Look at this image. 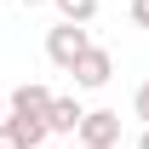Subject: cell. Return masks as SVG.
Here are the masks:
<instances>
[{
	"label": "cell",
	"mask_w": 149,
	"mask_h": 149,
	"mask_svg": "<svg viewBox=\"0 0 149 149\" xmlns=\"http://www.w3.org/2000/svg\"><path fill=\"white\" fill-rule=\"evenodd\" d=\"M80 143L86 149H120V115L115 109H92V115H80Z\"/></svg>",
	"instance_id": "6da1fadb"
},
{
	"label": "cell",
	"mask_w": 149,
	"mask_h": 149,
	"mask_svg": "<svg viewBox=\"0 0 149 149\" xmlns=\"http://www.w3.org/2000/svg\"><path fill=\"white\" fill-rule=\"evenodd\" d=\"M92 40H86V29H74V23H57L52 35H46V57H52L57 69H74V57L86 52Z\"/></svg>",
	"instance_id": "7a4b0ae2"
},
{
	"label": "cell",
	"mask_w": 149,
	"mask_h": 149,
	"mask_svg": "<svg viewBox=\"0 0 149 149\" xmlns=\"http://www.w3.org/2000/svg\"><path fill=\"white\" fill-rule=\"evenodd\" d=\"M74 86H86V92H92V86H109V74H115V57L103 52V46H86V52L74 57Z\"/></svg>",
	"instance_id": "3957f363"
},
{
	"label": "cell",
	"mask_w": 149,
	"mask_h": 149,
	"mask_svg": "<svg viewBox=\"0 0 149 149\" xmlns=\"http://www.w3.org/2000/svg\"><path fill=\"white\" fill-rule=\"evenodd\" d=\"M80 103H74V97H52V109H46V132H74L80 126Z\"/></svg>",
	"instance_id": "277c9868"
},
{
	"label": "cell",
	"mask_w": 149,
	"mask_h": 149,
	"mask_svg": "<svg viewBox=\"0 0 149 149\" xmlns=\"http://www.w3.org/2000/svg\"><path fill=\"white\" fill-rule=\"evenodd\" d=\"M57 12H63V23H74V29H86V23L97 17V0H52Z\"/></svg>",
	"instance_id": "5b68a950"
},
{
	"label": "cell",
	"mask_w": 149,
	"mask_h": 149,
	"mask_svg": "<svg viewBox=\"0 0 149 149\" xmlns=\"http://www.w3.org/2000/svg\"><path fill=\"white\" fill-rule=\"evenodd\" d=\"M132 109H138V120H143V126H149V80H143V86H138V92H132Z\"/></svg>",
	"instance_id": "8992f818"
},
{
	"label": "cell",
	"mask_w": 149,
	"mask_h": 149,
	"mask_svg": "<svg viewBox=\"0 0 149 149\" xmlns=\"http://www.w3.org/2000/svg\"><path fill=\"white\" fill-rule=\"evenodd\" d=\"M0 149H23V138H17V126H12V120H0Z\"/></svg>",
	"instance_id": "52a82bcc"
},
{
	"label": "cell",
	"mask_w": 149,
	"mask_h": 149,
	"mask_svg": "<svg viewBox=\"0 0 149 149\" xmlns=\"http://www.w3.org/2000/svg\"><path fill=\"white\" fill-rule=\"evenodd\" d=\"M132 23H138V29H149V0H132Z\"/></svg>",
	"instance_id": "ba28073f"
},
{
	"label": "cell",
	"mask_w": 149,
	"mask_h": 149,
	"mask_svg": "<svg viewBox=\"0 0 149 149\" xmlns=\"http://www.w3.org/2000/svg\"><path fill=\"white\" fill-rule=\"evenodd\" d=\"M138 149H149V126H143V138H138Z\"/></svg>",
	"instance_id": "9c48e42d"
},
{
	"label": "cell",
	"mask_w": 149,
	"mask_h": 149,
	"mask_svg": "<svg viewBox=\"0 0 149 149\" xmlns=\"http://www.w3.org/2000/svg\"><path fill=\"white\" fill-rule=\"evenodd\" d=\"M0 120H6V92H0Z\"/></svg>",
	"instance_id": "30bf717a"
},
{
	"label": "cell",
	"mask_w": 149,
	"mask_h": 149,
	"mask_svg": "<svg viewBox=\"0 0 149 149\" xmlns=\"http://www.w3.org/2000/svg\"><path fill=\"white\" fill-rule=\"evenodd\" d=\"M23 6H40V0H23Z\"/></svg>",
	"instance_id": "8fae6325"
},
{
	"label": "cell",
	"mask_w": 149,
	"mask_h": 149,
	"mask_svg": "<svg viewBox=\"0 0 149 149\" xmlns=\"http://www.w3.org/2000/svg\"><path fill=\"white\" fill-rule=\"evenodd\" d=\"M80 149H86V143H80Z\"/></svg>",
	"instance_id": "7c38bea8"
},
{
	"label": "cell",
	"mask_w": 149,
	"mask_h": 149,
	"mask_svg": "<svg viewBox=\"0 0 149 149\" xmlns=\"http://www.w3.org/2000/svg\"><path fill=\"white\" fill-rule=\"evenodd\" d=\"M40 149H46V143H40Z\"/></svg>",
	"instance_id": "4fadbf2b"
}]
</instances>
